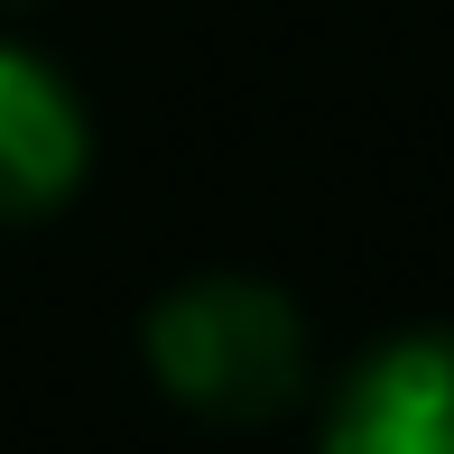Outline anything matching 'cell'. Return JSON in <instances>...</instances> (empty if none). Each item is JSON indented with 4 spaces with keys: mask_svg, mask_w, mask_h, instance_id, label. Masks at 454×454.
<instances>
[{
    "mask_svg": "<svg viewBox=\"0 0 454 454\" xmlns=\"http://www.w3.org/2000/svg\"><path fill=\"white\" fill-rule=\"evenodd\" d=\"M93 130L74 84L28 47H0V223L56 214V204L84 185Z\"/></svg>",
    "mask_w": 454,
    "mask_h": 454,
    "instance_id": "cell-3",
    "label": "cell"
},
{
    "mask_svg": "<svg viewBox=\"0 0 454 454\" xmlns=\"http://www.w3.org/2000/svg\"><path fill=\"white\" fill-rule=\"evenodd\" d=\"M316 454H454V325L389 334L343 371Z\"/></svg>",
    "mask_w": 454,
    "mask_h": 454,
    "instance_id": "cell-2",
    "label": "cell"
},
{
    "mask_svg": "<svg viewBox=\"0 0 454 454\" xmlns=\"http://www.w3.org/2000/svg\"><path fill=\"white\" fill-rule=\"evenodd\" d=\"M149 380L214 427H260L306 389V316L270 278H185L139 325Z\"/></svg>",
    "mask_w": 454,
    "mask_h": 454,
    "instance_id": "cell-1",
    "label": "cell"
}]
</instances>
